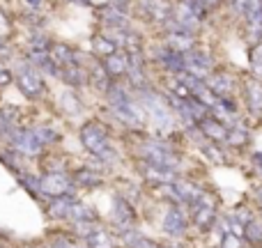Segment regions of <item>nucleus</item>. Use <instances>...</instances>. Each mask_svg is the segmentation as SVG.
Returning a JSON list of instances; mask_svg holds the SVG:
<instances>
[{
	"mask_svg": "<svg viewBox=\"0 0 262 248\" xmlns=\"http://www.w3.org/2000/svg\"><path fill=\"white\" fill-rule=\"evenodd\" d=\"M74 205V195H62V198H53L49 205V216L51 218H64L67 221V214Z\"/></svg>",
	"mask_w": 262,
	"mask_h": 248,
	"instance_id": "bb28decb",
	"label": "nucleus"
},
{
	"mask_svg": "<svg viewBox=\"0 0 262 248\" xmlns=\"http://www.w3.org/2000/svg\"><path fill=\"white\" fill-rule=\"evenodd\" d=\"M195 37L193 35H184V32H168V49L177 51V53H189L195 49Z\"/></svg>",
	"mask_w": 262,
	"mask_h": 248,
	"instance_id": "5701e85b",
	"label": "nucleus"
},
{
	"mask_svg": "<svg viewBox=\"0 0 262 248\" xmlns=\"http://www.w3.org/2000/svg\"><path fill=\"white\" fill-rule=\"evenodd\" d=\"M175 191H177V195H180L182 205H186V207H191L193 202H198V198L203 195V189L191 179H177Z\"/></svg>",
	"mask_w": 262,
	"mask_h": 248,
	"instance_id": "a211bd4d",
	"label": "nucleus"
},
{
	"mask_svg": "<svg viewBox=\"0 0 262 248\" xmlns=\"http://www.w3.org/2000/svg\"><path fill=\"white\" fill-rule=\"evenodd\" d=\"M35 129V133H37V138L41 140V145H51V143H58L60 140V133L55 129H51V126H32Z\"/></svg>",
	"mask_w": 262,
	"mask_h": 248,
	"instance_id": "72a5a7b5",
	"label": "nucleus"
},
{
	"mask_svg": "<svg viewBox=\"0 0 262 248\" xmlns=\"http://www.w3.org/2000/svg\"><path fill=\"white\" fill-rule=\"evenodd\" d=\"M253 163L258 166V170H260V175H262V152H255L253 154Z\"/></svg>",
	"mask_w": 262,
	"mask_h": 248,
	"instance_id": "37998d69",
	"label": "nucleus"
},
{
	"mask_svg": "<svg viewBox=\"0 0 262 248\" xmlns=\"http://www.w3.org/2000/svg\"><path fill=\"white\" fill-rule=\"evenodd\" d=\"M249 0H228V12L230 14H244Z\"/></svg>",
	"mask_w": 262,
	"mask_h": 248,
	"instance_id": "58836bf2",
	"label": "nucleus"
},
{
	"mask_svg": "<svg viewBox=\"0 0 262 248\" xmlns=\"http://www.w3.org/2000/svg\"><path fill=\"white\" fill-rule=\"evenodd\" d=\"M170 90H172V95H175L177 99H191V92H189V87H186L184 83H182L177 76L170 81Z\"/></svg>",
	"mask_w": 262,
	"mask_h": 248,
	"instance_id": "e433bc0d",
	"label": "nucleus"
},
{
	"mask_svg": "<svg viewBox=\"0 0 262 248\" xmlns=\"http://www.w3.org/2000/svg\"><path fill=\"white\" fill-rule=\"evenodd\" d=\"M106 97H108V104H111V108H113V113L118 115L122 122H127L129 126H140L145 122L143 108L127 95V90H124L122 85H111Z\"/></svg>",
	"mask_w": 262,
	"mask_h": 248,
	"instance_id": "f257e3e1",
	"label": "nucleus"
},
{
	"mask_svg": "<svg viewBox=\"0 0 262 248\" xmlns=\"http://www.w3.org/2000/svg\"><path fill=\"white\" fill-rule=\"evenodd\" d=\"M244 21H246V37L253 44H260L262 39V0H249L244 9Z\"/></svg>",
	"mask_w": 262,
	"mask_h": 248,
	"instance_id": "9d476101",
	"label": "nucleus"
},
{
	"mask_svg": "<svg viewBox=\"0 0 262 248\" xmlns=\"http://www.w3.org/2000/svg\"><path fill=\"white\" fill-rule=\"evenodd\" d=\"M198 129H200V133L205 136V140H209V143H216V145H226L228 143V131L230 129H228L223 122H219L214 115L200 120Z\"/></svg>",
	"mask_w": 262,
	"mask_h": 248,
	"instance_id": "f8f14e48",
	"label": "nucleus"
},
{
	"mask_svg": "<svg viewBox=\"0 0 262 248\" xmlns=\"http://www.w3.org/2000/svg\"><path fill=\"white\" fill-rule=\"evenodd\" d=\"M104 69L108 72V76H122V74L129 72V53L124 51H115L113 55L104 58Z\"/></svg>",
	"mask_w": 262,
	"mask_h": 248,
	"instance_id": "aec40b11",
	"label": "nucleus"
},
{
	"mask_svg": "<svg viewBox=\"0 0 262 248\" xmlns=\"http://www.w3.org/2000/svg\"><path fill=\"white\" fill-rule=\"evenodd\" d=\"M200 3H203V7H205V9H207V12H209V9L219 7V5H221L223 0H200Z\"/></svg>",
	"mask_w": 262,
	"mask_h": 248,
	"instance_id": "a19ab883",
	"label": "nucleus"
},
{
	"mask_svg": "<svg viewBox=\"0 0 262 248\" xmlns=\"http://www.w3.org/2000/svg\"><path fill=\"white\" fill-rule=\"evenodd\" d=\"M140 159L145 163L166 168V170H180V156L175 154V149L170 145L161 143V140H145L143 147H140Z\"/></svg>",
	"mask_w": 262,
	"mask_h": 248,
	"instance_id": "7ed1b4c3",
	"label": "nucleus"
},
{
	"mask_svg": "<svg viewBox=\"0 0 262 248\" xmlns=\"http://www.w3.org/2000/svg\"><path fill=\"white\" fill-rule=\"evenodd\" d=\"M60 78L64 83H69V85H83L90 78V74H88L85 67L74 62V64H67V67H60Z\"/></svg>",
	"mask_w": 262,
	"mask_h": 248,
	"instance_id": "4be33fe9",
	"label": "nucleus"
},
{
	"mask_svg": "<svg viewBox=\"0 0 262 248\" xmlns=\"http://www.w3.org/2000/svg\"><path fill=\"white\" fill-rule=\"evenodd\" d=\"M138 7L143 16L157 23H166L168 18H172V9H175L170 0H138Z\"/></svg>",
	"mask_w": 262,
	"mask_h": 248,
	"instance_id": "9b49d317",
	"label": "nucleus"
},
{
	"mask_svg": "<svg viewBox=\"0 0 262 248\" xmlns=\"http://www.w3.org/2000/svg\"><path fill=\"white\" fill-rule=\"evenodd\" d=\"M9 83H12V72H9V69H5L3 62H0V87L9 85Z\"/></svg>",
	"mask_w": 262,
	"mask_h": 248,
	"instance_id": "ea45409f",
	"label": "nucleus"
},
{
	"mask_svg": "<svg viewBox=\"0 0 262 248\" xmlns=\"http://www.w3.org/2000/svg\"><path fill=\"white\" fill-rule=\"evenodd\" d=\"M7 133H9V143H12L14 152L23 154V156H37L44 149L41 140L37 138L35 129H12L9 126Z\"/></svg>",
	"mask_w": 262,
	"mask_h": 248,
	"instance_id": "423d86ee",
	"label": "nucleus"
},
{
	"mask_svg": "<svg viewBox=\"0 0 262 248\" xmlns=\"http://www.w3.org/2000/svg\"><path fill=\"white\" fill-rule=\"evenodd\" d=\"M244 239H246V244L253 246V248L262 246V216H253V221L246 223Z\"/></svg>",
	"mask_w": 262,
	"mask_h": 248,
	"instance_id": "a878e982",
	"label": "nucleus"
},
{
	"mask_svg": "<svg viewBox=\"0 0 262 248\" xmlns=\"http://www.w3.org/2000/svg\"><path fill=\"white\" fill-rule=\"evenodd\" d=\"M249 143V129H244V124H237L228 131V147H235V149H242L246 147Z\"/></svg>",
	"mask_w": 262,
	"mask_h": 248,
	"instance_id": "cd10ccee",
	"label": "nucleus"
},
{
	"mask_svg": "<svg viewBox=\"0 0 262 248\" xmlns=\"http://www.w3.org/2000/svg\"><path fill=\"white\" fill-rule=\"evenodd\" d=\"M184 62H186V72H189L191 76L200 78V81H207L212 69H214L212 58H209L205 51H198V49L184 53Z\"/></svg>",
	"mask_w": 262,
	"mask_h": 248,
	"instance_id": "1a4fd4ad",
	"label": "nucleus"
},
{
	"mask_svg": "<svg viewBox=\"0 0 262 248\" xmlns=\"http://www.w3.org/2000/svg\"><path fill=\"white\" fill-rule=\"evenodd\" d=\"M219 248H244V246H242L239 237H235V235H230V232H228V235L221 237V246H219Z\"/></svg>",
	"mask_w": 262,
	"mask_h": 248,
	"instance_id": "4c0bfd02",
	"label": "nucleus"
},
{
	"mask_svg": "<svg viewBox=\"0 0 262 248\" xmlns=\"http://www.w3.org/2000/svg\"><path fill=\"white\" fill-rule=\"evenodd\" d=\"M51 246L53 248H83V246H78L76 239H72V237H67V235H55L53 239H51Z\"/></svg>",
	"mask_w": 262,
	"mask_h": 248,
	"instance_id": "c9c22d12",
	"label": "nucleus"
},
{
	"mask_svg": "<svg viewBox=\"0 0 262 248\" xmlns=\"http://www.w3.org/2000/svg\"><path fill=\"white\" fill-rule=\"evenodd\" d=\"M120 239L127 248H161L157 241H152L149 237L140 235L136 228H129V230H120Z\"/></svg>",
	"mask_w": 262,
	"mask_h": 248,
	"instance_id": "412c9836",
	"label": "nucleus"
},
{
	"mask_svg": "<svg viewBox=\"0 0 262 248\" xmlns=\"http://www.w3.org/2000/svg\"><path fill=\"white\" fill-rule=\"evenodd\" d=\"M203 152H205V156H207V161H212V163H216V166H223V163H228V156L223 154V149H221V145H216V143H209V140H203Z\"/></svg>",
	"mask_w": 262,
	"mask_h": 248,
	"instance_id": "c756f323",
	"label": "nucleus"
},
{
	"mask_svg": "<svg viewBox=\"0 0 262 248\" xmlns=\"http://www.w3.org/2000/svg\"><path fill=\"white\" fill-rule=\"evenodd\" d=\"M246 92V106L255 118H262V81L260 78H249L244 83Z\"/></svg>",
	"mask_w": 262,
	"mask_h": 248,
	"instance_id": "dca6fc26",
	"label": "nucleus"
},
{
	"mask_svg": "<svg viewBox=\"0 0 262 248\" xmlns=\"http://www.w3.org/2000/svg\"><path fill=\"white\" fill-rule=\"evenodd\" d=\"M85 244H88V248H115V239H113V235H111L106 228L97 226V230L88 237Z\"/></svg>",
	"mask_w": 262,
	"mask_h": 248,
	"instance_id": "393cba45",
	"label": "nucleus"
},
{
	"mask_svg": "<svg viewBox=\"0 0 262 248\" xmlns=\"http://www.w3.org/2000/svg\"><path fill=\"white\" fill-rule=\"evenodd\" d=\"M157 60L168 69V72L172 74V76H180V74L186 72L184 55L177 53V51H172V49H168V46H163V49L157 51Z\"/></svg>",
	"mask_w": 262,
	"mask_h": 248,
	"instance_id": "4468645a",
	"label": "nucleus"
},
{
	"mask_svg": "<svg viewBox=\"0 0 262 248\" xmlns=\"http://www.w3.org/2000/svg\"><path fill=\"white\" fill-rule=\"evenodd\" d=\"M191 212V223L198 228L200 232H209L219 221V198L209 191H203L198 202L189 207Z\"/></svg>",
	"mask_w": 262,
	"mask_h": 248,
	"instance_id": "f03ea898",
	"label": "nucleus"
},
{
	"mask_svg": "<svg viewBox=\"0 0 262 248\" xmlns=\"http://www.w3.org/2000/svg\"><path fill=\"white\" fill-rule=\"evenodd\" d=\"M161 248H182V246H177V244H170V246H161Z\"/></svg>",
	"mask_w": 262,
	"mask_h": 248,
	"instance_id": "49530a36",
	"label": "nucleus"
},
{
	"mask_svg": "<svg viewBox=\"0 0 262 248\" xmlns=\"http://www.w3.org/2000/svg\"><path fill=\"white\" fill-rule=\"evenodd\" d=\"M161 230L172 239H182L189 230V216L182 209V205H170L161 218Z\"/></svg>",
	"mask_w": 262,
	"mask_h": 248,
	"instance_id": "0eeeda50",
	"label": "nucleus"
},
{
	"mask_svg": "<svg viewBox=\"0 0 262 248\" xmlns=\"http://www.w3.org/2000/svg\"><path fill=\"white\" fill-rule=\"evenodd\" d=\"M205 83H207V87L219 99H221V97H230V92H232V78L228 76L226 72H212Z\"/></svg>",
	"mask_w": 262,
	"mask_h": 248,
	"instance_id": "6ab92c4d",
	"label": "nucleus"
},
{
	"mask_svg": "<svg viewBox=\"0 0 262 248\" xmlns=\"http://www.w3.org/2000/svg\"><path fill=\"white\" fill-rule=\"evenodd\" d=\"M255 200H258V205H260V209H262V186L255 191Z\"/></svg>",
	"mask_w": 262,
	"mask_h": 248,
	"instance_id": "a18cd8bd",
	"label": "nucleus"
},
{
	"mask_svg": "<svg viewBox=\"0 0 262 248\" xmlns=\"http://www.w3.org/2000/svg\"><path fill=\"white\" fill-rule=\"evenodd\" d=\"M81 143L92 156L101 159L106 152H111L108 145V129L99 122H88L81 129Z\"/></svg>",
	"mask_w": 262,
	"mask_h": 248,
	"instance_id": "20e7f679",
	"label": "nucleus"
},
{
	"mask_svg": "<svg viewBox=\"0 0 262 248\" xmlns=\"http://www.w3.org/2000/svg\"><path fill=\"white\" fill-rule=\"evenodd\" d=\"M113 202H115L113 218H115L118 230H129V228H134L136 212H134V207H131V202H127V198H122V195H115Z\"/></svg>",
	"mask_w": 262,
	"mask_h": 248,
	"instance_id": "ddd939ff",
	"label": "nucleus"
},
{
	"mask_svg": "<svg viewBox=\"0 0 262 248\" xmlns=\"http://www.w3.org/2000/svg\"><path fill=\"white\" fill-rule=\"evenodd\" d=\"M7 131H9V124H7V120H5L3 110H0V136H5Z\"/></svg>",
	"mask_w": 262,
	"mask_h": 248,
	"instance_id": "79ce46f5",
	"label": "nucleus"
},
{
	"mask_svg": "<svg viewBox=\"0 0 262 248\" xmlns=\"http://www.w3.org/2000/svg\"><path fill=\"white\" fill-rule=\"evenodd\" d=\"M74 184L81 186H101V177L95 170H78L74 175Z\"/></svg>",
	"mask_w": 262,
	"mask_h": 248,
	"instance_id": "7c9ffc66",
	"label": "nucleus"
},
{
	"mask_svg": "<svg viewBox=\"0 0 262 248\" xmlns=\"http://www.w3.org/2000/svg\"><path fill=\"white\" fill-rule=\"evenodd\" d=\"M51 58H53V62L58 64V67H67V64H74L76 62V51L69 49L67 44H53L49 49Z\"/></svg>",
	"mask_w": 262,
	"mask_h": 248,
	"instance_id": "b1692460",
	"label": "nucleus"
},
{
	"mask_svg": "<svg viewBox=\"0 0 262 248\" xmlns=\"http://www.w3.org/2000/svg\"><path fill=\"white\" fill-rule=\"evenodd\" d=\"M90 81L95 83V87H99V90H104V92H108V87L113 85V83H111L108 72L104 69V64L101 62H97L95 67L90 69Z\"/></svg>",
	"mask_w": 262,
	"mask_h": 248,
	"instance_id": "c85d7f7f",
	"label": "nucleus"
},
{
	"mask_svg": "<svg viewBox=\"0 0 262 248\" xmlns=\"http://www.w3.org/2000/svg\"><path fill=\"white\" fill-rule=\"evenodd\" d=\"M18 182L30 191L32 195H41L39 193V177H32V175H26V172H18Z\"/></svg>",
	"mask_w": 262,
	"mask_h": 248,
	"instance_id": "f704fd0d",
	"label": "nucleus"
},
{
	"mask_svg": "<svg viewBox=\"0 0 262 248\" xmlns=\"http://www.w3.org/2000/svg\"><path fill=\"white\" fill-rule=\"evenodd\" d=\"M140 170H143V177L152 184H175L180 177H177L175 170H166V168H159V166H152V163H140Z\"/></svg>",
	"mask_w": 262,
	"mask_h": 248,
	"instance_id": "2eb2a0df",
	"label": "nucleus"
},
{
	"mask_svg": "<svg viewBox=\"0 0 262 248\" xmlns=\"http://www.w3.org/2000/svg\"><path fill=\"white\" fill-rule=\"evenodd\" d=\"M26 5H28V7H32V9H39L41 7V0H26Z\"/></svg>",
	"mask_w": 262,
	"mask_h": 248,
	"instance_id": "c03bdc74",
	"label": "nucleus"
},
{
	"mask_svg": "<svg viewBox=\"0 0 262 248\" xmlns=\"http://www.w3.org/2000/svg\"><path fill=\"white\" fill-rule=\"evenodd\" d=\"M92 44H95V51H97V53L104 55V58H108V55H113L115 51H118V46H115L106 35L95 37V39H92Z\"/></svg>",
	"mask_w": 262,
	"mask_h": 248,
	"instance_id": "2f4dec72",
	"label": "nucleus"
},
{
	"mask_svg": "<svg viewBox=\"0 0 262 248\" xmlns=\"http://www.w3.org/2000/svg\"><path fill=\"white\" fill-rule=\"evenodd\" d=\"M249 58H251V69H253L255 78H262V41L251 46Z\"/></svg>",
	"mask_w": 262,
	"mask_h": 248,
	"instance_id": "473e14b6",
	"label": "nucleus"
},
{
	"mask_svg": "<svg viewBox=\"0 0 262 248\" xmlns=\"http://www.w3.org/2000/svg\"><path fill=\"white\" fill-rule=\"evenodd\" d=\"M16 85L28 99H39L44 95V81H41L39 72L32 64H23L16 72Z\"/></svg>",
	"mask_w": 262,
	"mask_h": 248,
	"instance_id": "6e6552de",
	"label": "nucleus"
},
{
	"mask_svg": "<svg viewBox=\"0 0 262 248\" xmlns=\"http://www.w3.org/2000/svg\"><path fill=\"white\" fill-rule=\"evenodd\" d=\"M97 212L92 205H85V202H78V200H74L72 209H69L67 214V221H72L74 226H78V223H97Z\"/></svg>",
	"mask_w": 262,
	"mask_h": 248,
	"instance_id": "f3484780",
	"label": "nucleus"
},
{
	"mask_svg": "<svg viewBox=\"0 0 262 248\" xmlns=\"http://www.w3.org/2000/svg\"><path fill=\"white\" fill-rule=\"evenodd\" d=\"M260 216H262V209H260Z\"/></svg>",
	"mask_w": 262,
	"mask_h": 248,
	"instance_id": "de8ad7c7",
	"label": "nucleus"
},
{
	"mask_svg": "<svg viewBox=\"0 0 262 248\" xmlns=\"http://www.w3.org/2000/svg\"><path fill=\"white\" fill-rule=\"evenodd\" d=\"M39 193L53 198L62 195H74V179L62 170H51L44 177H39Z\"/></svg>",
	"mask_w": 262,
	"mask_h": 248,
	"instance_id": "39448f33",
	"label": "nucleus"
}]
</instances>
